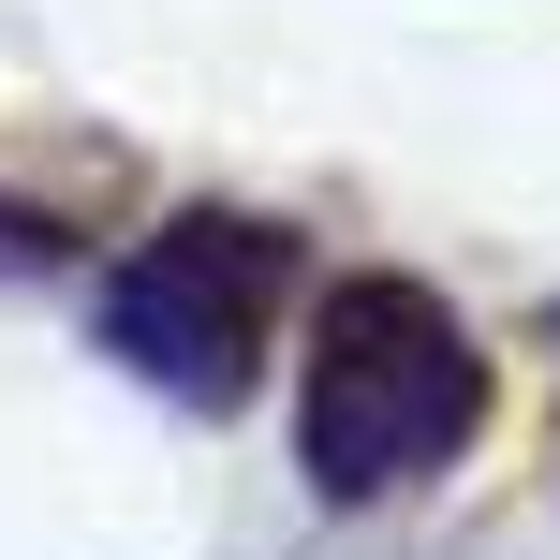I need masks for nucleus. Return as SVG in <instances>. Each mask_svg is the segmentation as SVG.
<instances>
[{
  "instance_id": "f03ea898",
  "label": "nucleus",
  "mask_w": 560,
  "mask_h": 560,
  "mask_svg": "<svg viewBox=\"0 0 560 560\" xmlns=\"http://www.w3.org/2000/svg\"><path fill=\"white\" fill-rule=\"evenodd\" d=\"M266 295H280V222L236 207H177L163 236H133L104 280V354L148 369L163 398H236L266 354Z\"/></svg>"
},
{
  "instance_id": "f257e3e1",
  "label": "nucleus",
  "mask_w": 560,
  "mask_h": 560,
  "mask_svg": "<svg viewBox=\"0 0 560 560\" xmlns=\"http://www.w3.org/2000/svg\"><path fill=\"white\" fill-rule=\"evenodd\" d=\"M487 428V354L428 280H339L325 295V354L295 398V457L325 502H398L428 487L457 443Z\"/></svg>"
}]
</instances>
